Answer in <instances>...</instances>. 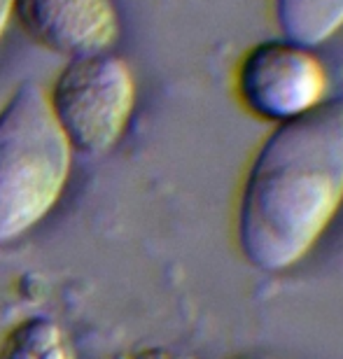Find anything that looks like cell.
Masks as SVG:
<instances>
[{
    "instance_id": "1",
    "label": "cell",
    "mask_w": 343,
    "mask_h": 359,
    "mask_svg": "<svg viewBox=\"0 0 343 359\" xmlns=\"http://www.w3.org/2000/svg\"><path fill=\"white\" fill-rule=\"evenodd\" d=\"M343 205V98L276 124L236 203V245L250 266L285 273L309 257Z\"/></svg>"
},
{
    "instance_id": "2",
    "label": "cell",
    "mask_w": 343,
    "mask_h": 359,
    "mask_svg": "<svg viewBox=\"0 0 343 359\" xmlns=\"http://www.w3.org/2000/svg\"><path fill=\"white\" fill-rule=\"evenodd\" d=\"M73 168V147L47 91L21 82L0 107V245L17 241L56 205Z\"/></svg>"
},
{
    "instance_id": "3",
    "label": "cell",
    "mask_w": 343,
    "mask_h": 359,
    "mask_svg": "<svg viewBox=\"0 0 343 359\" xmlns=\"http://www.w3.org/2000/svg\"><path fill=\"white\" fill-rule=\"evenodd\" d=\"M49 107L73 152L101 156L124 135L135 107L128 63L110 52L68 59L47 91Z\"/></svg>"
},
{
    "instance_id": "4",
    "label": "cell",
    "mask_w": 343,
    "mask_h": 359,
    "mask_svg": "<svg viewBox=\"0 0 343 359\" xmlns=\"http://www.w3.org/2000/svg\"><path fill=\"white\" fill-rule=\"evenodd\" d=\"M234 87L253 117L276 126L323 105L330 98V73L316 47L281 35L257 42L241 56Z\"/></svg>"
},
{
    "instance_id": "5",
    "label": "cell",
    "mask_w": 343,
    "mask_h": 359,
    "mask_svg": "<svg viewBox=\"0 0 343 359\" xmlns=\"http://www.w3.org/2000/svg\"><path fill=\"white\" fill-rule=\"evenodd\" d=\"M14 14L35 45L68 59L110 52L119 40L114 0H14Z\"/></svg>"
},
{
    "instance_id": "6",
    "label": "cell",
    "mask_w": 343,
    "mask_h": 359,
    "mask_svg": "<svg viewBox=\"0 0 343 359\" xmlns=\"http://www.w3.org/2000/svg\"><path fill=\"white\" fill-rule=\"evenodd\" d=\"M283 38L318 47L343 28V0H271Z\"/></svg>"
},
{
    "instance_id": "7",
    "label": "cell",
    "mask_w": 343,
    "mask_h": 359,
    "mask_svg": "<svg viewBox=\"0 0 343 359\" xmlns=\"http://www.w3.org/2000/svg\"><path fill=\"white\" fill-rule=\"evenodd\" d=\"M0 359H77L61 325L49 318H28L10 329Z\"/></svg>"
},
{
    "instance_id": "8",
    "label": "cell",
    "mask_w": 343,
    "mask_h": 359,
    "mask_svg": "<svg viewBox=\"0 0 343 359\" xmlns=\"http://www.w3.org/2000/svg\"><path fill=\"white\" fill-rule=\"evenodd\" d=\"M131 359H194V357H189L184 353H177V350H170V348L154 346V348L138 350L135 355H131Z\"/></svg>"
},
{
    "instance_id": "9",
    "label": "cell",
    "mask_w": 343,
    "mask_h": 359,
    "mask_svg": "<svg viewBox=\"0 0 343 359\" xmlns=\"http://www.w3.org/2000/svg\"><path fill=\"white\" fill-rule=\"evenodd\" d=\"M14 14V0H0V40H3V33L7 24H10Z\"/></svg>"
},
{
    "instance_id": "10",
    "label": "cell",
    "mask_w": 343,
    "mask_h": 359,
    "mask_svg": "<svg viewBox=\"0 0 343 359\" xmlns=\"http://www.w3.org/2000/svg\"><path fill=\"white\" fill-rule=\"evenodd\" d=\"M238 359H271V357H264V355H243Z\"/></svg>"
}]
</instances>
